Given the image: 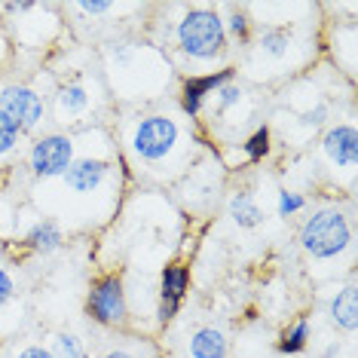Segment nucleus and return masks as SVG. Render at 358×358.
<instances>
[{
	"mask_svg": "<svg viewBox=\"0 0 358 358\" xmlns=\"http://www.w3.org/2000/svg\"><path fill=\"white\" fill-rule=\"evenodd\" d=\"M129 150L148 169L169 166L181 150V126L169 113H148L138 117V123L129 132Z\"/></svg>",
	"mask_w": 358,
	"mask_h": 358,
	"instance_id": "1",
	"label": "nucleus"
},
{
	"mask_svg": "<svg viewBox=\"0 0 358 358\" xmlns=\"http://www.w3.org/2000/svg\"><path fill=\"white\" fill-rule=\"evenodd\" d=\"M175 43H178V50L193 62L217 59V55H224V50H227L224 19L215 10H206V6L187 10L175 25Z\"/></svg>",
	"mask_w": 358,
	"mask_h": 358,
	"instance_id": "2",
	"label": "nucleus"
},
{
	"mask_svg": "<svg viewBox=\"0 0 358 358\" xmlns=\"http://www.w3.org/2000/svg\"><path fill=\"white\" fill-rule=\"evenodd\" d=\"M349 245H352V224L337 208L313 211V217H306L300 227V248L315 260L340 257Z\"/></svg>",
	"mask_w": 358,
	"mask_h": 358,
	"instance_id": "3",
	"label": "nucleus"
},
{
	"mask_svg": "<svg viewBox=\"0 0 358 358\" xmlns=\"http://www.w3.org/2000/svg\"><path fill=\"white\" fill-rule=\"evenodd\" d=\"M126 291H123V279L120 275H101L92 282L86 297V315L92 322L104 324V328H120L126 322Z\"/></svg>",
	"mask_w": 358,
	"mask_h": 358,
	"instance_id": "4",
	"label": "nucleus"
},
{
	"mask_svg": "<svg viewBox=\"0 0 358 358\" xmlns=\"http://www.w3.org/2000/svg\"><path fill=\"white\" fill-rule=\"evenodd\" d=\"M77 144L71 135H62V132H52V135H43L34 141L31 148V175L40 178V181H50V178H62L68 172V166L74 162L77 157Z\"/></svg>",
	"mask_w": 358,
	"mask_h": 358,
	"instance_id": "5",
	"label": "nucleus"
},
{
	"mask_svg": "<svg viewBox=\"0 0 358 358\" xmlns=\"http://www.w3.org/2000/svg\"><path fill=\"white\" fill-rule=\"evenodd\" d=\"M0 110H3L22 132H28V129H34L40 120H43V99H40L31 86L13 83V86L0 89Z\"/></svg>",
	"mask_w": 358,
	"mask_h": 358,
	"instance_id": "6",
	"label": "nucleus"
},
{
	"mask_svg": "<svg viewBox=\"0 0 358 358\" xmlns=\"http://www.w3.org/2000/svg\"><path fill=\"white\" fill-rule=\"evenodd\" d=\"M187 288H190V270L181 264H172L166 266L159 275V306H157V322L159 324H169L178 315L184 297H187Z\"/></svg>",
	"mask_w": 358,
	"mask_h": 358,
	"instance_id": "7",
	"label": "nucleus"
},
{
	"mask_svg": "<svg viewBox=\"0 0 358 358\" xmlns=\"http://www.w3.org/2000/svg\"><path fill=\"white\" fill-rule=\"evenodd\" d=\"M236 71L233 68H221L215 71V74H199V77H187L181 83V110L187 113V117H199L202 113V104H206V99L211 92H217L224 83H233Z\"/></svg>",
	"mask_w": 358,
	"mask_h": 358,
	"instance_id": "8",
	"label": "nucleus"
},
{
	"mask_svg": "<svg viewBox=\"0 0 358 358\" xmlns=\"http://www.w3.org/2000/svg\"><path fill=\"white\" fill-rule=\"evenodd\" d=\"M110 175V162L108 159H99V157H80L68 166V172L62 175L64 187H68L71 193H77V196H89V193H95L99 187L108 181Z\"/></svg>",
	"mask_w": 358,
	"mask_h": 358,
	"instance_id": "9",
	"label": "nucleus"
},
{
	"mask_svg": "<svg viewBox=\"0 0 358 358\" xmlns=\"http://www.w3.org/2000/svg\"><path fill=\"white\" fill-rule=\"evenodd\" d=\"M322 150H324V157L331 159V166L352 172L355 157H358V132H355V126L343 123V126L328 129L324 138H322Z\"/></svg>",
	"mask_w": 358,
	"mask_h": 358,
	"instance_id": "10",
	"label": "nucleus"
},
{
	"mask_svg": "<svg viewBox=\"0 0 358 358\" xmlns=\"http://www.w3.org/2000/svg\"><path fill=\"white\" fill-rule=\"evenodd\" d=\"M294 46H297L294 31L285 28V25H270V28L260 31V37H257V55L264 62H273V64L288 62L291 52H294Z\"/></svg>",
	"mask_w": 358,
	"mask_h": 358,
	"instance_id": "11",
	"label": "nucleus"
},
{
	"mask_svg": "<svg viewBox=\"0 0 358 358\" xmlns=\"http://www.w3.org/2000/svg\"><path fill=\"white\" fill-rule=\"evenodd\" d=\"M55 104H59V117L64 120V123H68V120H77L92 108V89H89L83 80H74V83L59 89Z\"/></svg>",
	"mask_w": 358,
	"mask_h": 358,
	"instance_id": "12",
	"label": "nucleus"
},
{
	"mask_svg": "<svg viewBox=\"0 0 358 358\" xmlns=\"http://www.w3.org/2000/svg\"><path fill=\"white\" fill-rule=\"evenodd\" d=\"M230 352V340L221 328L206 324V328L193 331L190 337V358H227Z\"/></svg>",
	"mask_w": 358,
	"mask_h": 358,
	"instance_id": "13",
	"label": "nucleus"
},
{
	"mask_svg": "<svg viewBox=\"0 0 358 358\" xmlns=\"http://www.w3.org/2000/svg\"><path fill=\"white\" fill-rule=\"evenodd\" d=\"M328 315H331V322L337 324V328L355 331V324H358V303H355V285L352 282H349L343 291H337V294H334V300L328 303Z\"/></svg>",
	"mask_w": 358,
	"mask_h": 358,
	"instance_id": "14",
	"label": "nucleus"
},
{
	"mask_svg": "<svg viewBox=\"0 0 358 358\" xmlns=\"http://www.w3.org/2000/svg\"><path fill=\"white\" fill-rule=\"evenodd\" d=\"M25 242H28V248L37 251V255H52V251L62 248L64 239H62V230H59V224L55 221H40V224H34L28 230Z\"/></svg>",
	"mask_w": 358,
	"mask_h": 358,
	"instance_id": "15",
	"label": "nucleus"
},
{
	"mask_svg": "<svg viewBox=\"0 0 358 358\" xmlns=\"http://www.w3.org/2000/svg\"><path fill=\"white\" fill-rule=\"evenodd\" d=\"M230 217L236 221V227L251 230V227H257L264 221V208L257 206V199L251 196V193H236L230 199Z\"/></svg>",
	"mask_w": 358,
	"mask_h": 358,
	"instance_id": "16",
	"label": "nucleus"
},
{
	"mask_svg": "<svg viewBox=\"0 0 358 358\" xmlns=\"http://www.w3.org/2000/svg\"><path fill=\"white\" fill-rule=\"evenodd\" d=\"M309 343V322L306 319H297L291 328H285L282 331V337H279V343H275V349H279L282 355H297V352H303Z\"/></svg>",
	"mask_w": 358,
	"mask_h": 358,
	"instance_id": "17",
	"label": "nucleus"
},
{
	"mask_svg": "<svg viewBox=\"0 0 358 358\" xmlns=\"http://www.w3.org/2000/svg\"><path fill=\"white\" fill-rule=\"evenodd\" d=\"M242 150H245V159H251V162H260L264 157H270V150H273V132L266 126H257L255 132L245 138Z\"/></svg>",
	"mask_w": 358,
	"mask_h": 358,
	"instance_id": "18",
	"label": "nucleus"
},
{
	"mask_svg": "<svg viewBox=\"0 0 358 358\" xmlns=\"http://www.w3.org/2000/svg\"><path fill=\"white\" fill-rule=\"evenodd\" d=\"M52 355L55 358H86V349H83V343H80V337L62 331V334H55Z\"/></svg>",
	"mask_w": 358,
	"mask_h": 358,
	"instance_id": "19",
	"label": "nucleus"
},
{
	"mask_svg": "<svg viewBox=\"0 0 358 358\" xmlns=\"http://www.w3.org/2000/svg\"><path fill=\"white\" fill-rule=\"evenodd\" d=\"M217 104H215V113H227L230 108H239V101L245 99V89H242L239 83H224L221 89H217Z\"/></svg>",
	"mask_w": 358,
	"mask_h": 358,
	"instance_id": "20",
	"label": "nucleus"
},
{
	"mask_svg": "<svg viewBox=\"0 0 358 358\" xmlns=\"http://www.w3.org/2000/svg\"><path fill=\"white\" fill-rule=\"evenodd\" d=\"M19 138H22V129L15 126L3 110H0V157L13 153V150H15V144H19Z\"/></svg>",
	"mask_w": 358,
	"mask_h": 358,
	"instance_id": "21",
	"label": "nucleus"
},
{
	"mask_svg": "<svg viewBox=\"0 0 358 358\" xmlns=\"http://www.w3.org/2000/svg\"><path fill=\"white\" fill-rule=\"evenodd\" d=\"M224 31H227V37H236V40H242V43H245L248 34H251L248 15L242 10H230V15L224 19Z\"/></svg>",
	"mask_w": 358,
	"mask_h": 358,
	"instance_id": "22",
	"label": "nucleus"
},
{
	"mask_svg": "<svg viewBox=\"0 0 358 358\" xmlns=\"http://www.w3.org/2000/svg\"><path fill=\"white\" fill-rule=\"evenodd\" d=\"M306 208V199L303 193H294V190H282L279 193V202H275V211H279V217H294L297 211Z\"/></svg>",
	"mask_w": 358,
	"mask_h": 358,
	"instance_id": "23",
	"label": "nucleus"
},
{
	"mask_svg": "<svg viewBox=\"0 0 358 358\" xmlns=\"http://www.w3.org/2000/svg\"><path fill=\"white\" fill-rule=\"evenodd\" d=\"M328 117H331V108L324 101H319L315 108H309L300 113V123H303L306 129H322L324 123H328Z\"/></svg>",
	"mask_w": 358,
	"mask_h": 358,
	"instance_id": "24",
	"label": "nucleus"
},
{
	"mask_svg": "<svg viewBox=\"0 0 358 358\" xmlns=\"http://www.w3.org/2000/svg\"><path fill=\"white\" fill-rule=\"evenodd\" d=\"M77 10L86 15H108V13H117L120 6L108 3V0H86V3H77Z\"/></svg>",
	"mask_w": 358,
	"mask_h": 358,
	"instance_id": "25",
	"label": "nucleus"
},
{
	"mask_svg": "<svg viewBox=\"0 0 358 358\" xmlns=\"http://www.w3.org/2000/svg\"><path fill=\"white\" fill-rule=\"evenodd\" d=\"M13 294H15V282H13V275L6 273V270H0V306L10 303Z\"/></svg>",
	"mask_w": 358,
	"mask_h": 358,
	"instance_id": "26",
	"label": "nucleus"
},
{
	"mask_svg": "<svg viewBox=\"0 0 358 358\" xmlns=\"http://www.w3.org/2000/svg\"><path fill=\"white\" fill-rule=\"evenodd\" d=\"M15 358H55V355H52V349H46V346H25Z\"/></svg>",
	"mask_w": 358,
	"mask_h": 358,
	"instance_id": "27",
	"label": "nucleus"
},
{
	"mask_svg": "<svg viewBox=\"0 0 358 358\" xmlns=\"http://www.w3.org/2000/svg\"><path fill=\"white\" fill-rule=\"evenodd\" d=\"M104 358H135V355H132V352H126V349H110V352L104 355Z\"/></svg>",
	"mask_w": 358,
	"mask_h": 358,
	"instance_id": "28",
	"label": "nucleus"
}]
</instances>
